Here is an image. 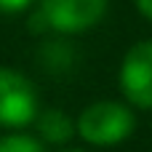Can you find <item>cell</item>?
Returning a JSON list of instances; mask_svg holds the SVG:
<instances>
[{"label":"cell","mask_w":152,"mask_h":152,"mask_svg":"<svg viewBox=\"0 0 152 152\" xmlns=\"http://www.w3.org/2000/svg\"><path fill=\"white\" fill-rule=\"evenodd\" d=\"M40 112L37 88L29 77L11 67H0V126L24 128Z\"/></svg>","instance_id":"obj_2"},{"label":"cell","mask_w":152,"mask_h":152,"mask_svg":"<svg viewBox=\"0 0 152 152\" xmlns=\"http://www.w3.org/2000/svg\"><path fill=\"white\" fill-rule=\"evenodd\" d=\"M136 118L131 107L120 102H96L77 118V134L94 147H115L134 134Z\"/></svg>","instance_id":"obj_1"},{"label":"cell","mask_w":152,"mask_h":152,"mask_svg":"<svg viewBox=\"0 0 152 152\" xmlns=\"http://www.w3.org/2000/svg\"><path fill=\"white\" fill-rule=\"evenodd\" d=\"M120 91L139 107L152 110V40H142L128 48L120 64Z\"/></svg>","instance_id":"obj_4"},{"label":"cell","mask_w":152,"mask_h":152,"mask_svg":"<svg viewBox=\"0 0 152 152\" xmlns=\"http://www.w3.org/2000/svg\"><path fill=\"white\" fill-rule=\"evenodd\" d=\"M110 0H40V13L48 27L61 35H77L96 27L107 13Z\"/></svg>","instance_id":"obj_3"},{"label":"cell","mask_w":152,"mask_h":152,"mask_svg":"<svg viewBox=\"0 0 152 152\" xmlns=\"http://www.w3.org/2000/svg\"><path fill=\"white\" fill-rule=\"evenodd\" d=\"M0 152H45V147L29 134H8L0 139Z\"/></svg>","instance_id":"obj_6"},{"label":"cell","mask_w":152,"mask_h":152,"mask_svg":"<svg viewBox=\"0 0 152 152\" xmlns=\"http://www.w3.org/2000/svg\"><path fill=\"white\" fill-rule=\"evenodd\" d=\"M32 5V0H0V13H21Z\"/></svg>","instance_id":"obj_7"},{"label":"cell","mask_w":152,"mask_h":152,"mask_svg":"<svg viewBox=\"0 0 152 152\" xmlns=\"http://www.w3.org/2000/svg\"><path fill=\"white\" fill-rule=\"evenodd\" d=\"M67 152H80V150H67Z\"/></svg>","instance_id":"obj_9"},{"label":"cell","mask_w":152,"mask_h":152,"mask_svg":"<svg viewBox=\"0 0 152 152\" xmlns=\"http://www.w3.org/2000/svg\"><path fill=\"white\" fill-rule=\"evenodd\" d=\"M134 3H136L139 13H142V16H147V19L152 21V0H134Z\"/></svg>","instance_id":"obj_8"},{"label":"cell","mask_w":152,"mask_h":152,"mask_svg":"<svg viewBox=\"0 0 152 152\" xmlns=\"http://www.w3.org/2000/svg\"><path fill=\"white\" fill-rule=\"evenodd\" d=\"M35 126H37L40 139L48 142V144H64V142H69L77 134V123H72L69 115L56 110V107L40 110L37 118H35Z\"/></svg>","instance_id":"obj_5"}]
</instances>
